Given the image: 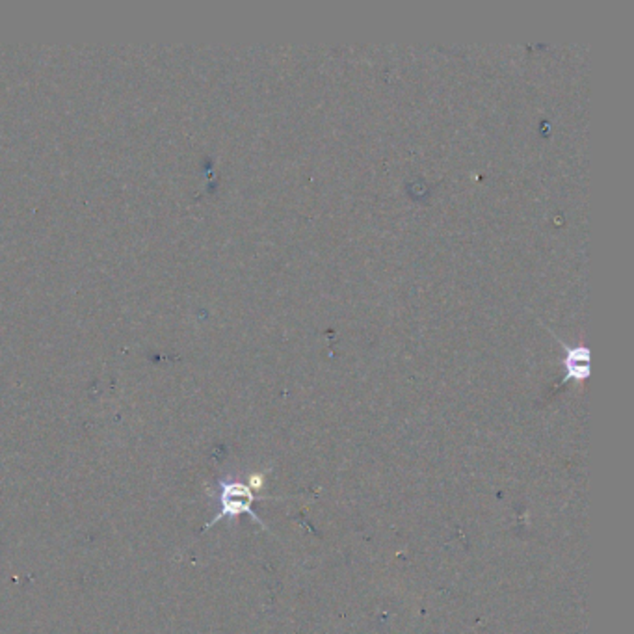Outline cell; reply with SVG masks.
Wrapping results in <instances>:
<instances>
[{
    "label": "cell",
    "instance_id": "obj_2",
    "mask_svg": "<svg viewBox=\"0 0 634 634\" xmlns=\"http://www.w3.org/2000/svg\"><path fill=\"white\" fill-rule=\"evenodd\" d=\"M569 378L581 380L590 374V352L586 348H571L566 359Z\"/></svg>",
    "mask_w": 634,
    "mask_h": 634
},
{
    "label": "cell",
    "instance_id": "obj_1",
    "mask_svg": "<svg viewBox=\"0 0 634 634\" xmlns=\"http://www.w3.org/2000/svg\"><path fill=\"white\" fill-rule=\"evenodd\" d=\"M218 500H220V512L214 519H212L211 523L207 524V529H211L212 524H216L218 521L221 519H233V517H238L241 514H250L251 517L257 519L260 524V521L257 515L253 514V509H251V502L255 500L253 491L248 484H242V482H236V480H221L218 484Z\"/></svg>",
    "mask_w": 634,
    "mask_h": 634
}]
</instances>
